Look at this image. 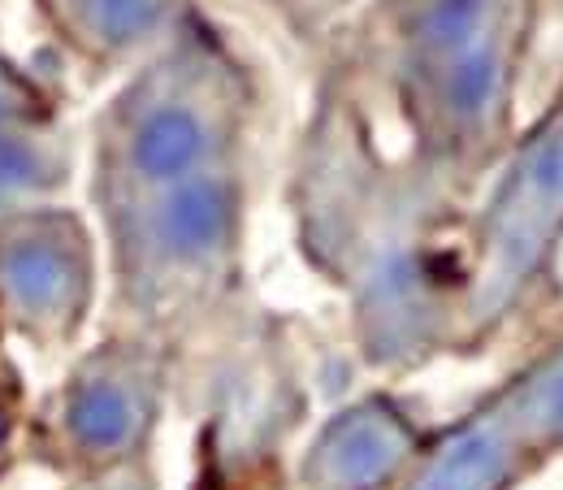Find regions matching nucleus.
I'll list each match as a JSON object with an SVG mask.
<instances>
[{
    "label": "nucleus",
    "mask_w": 563,
    "mask_h": 490,
    "mask_svg": "<svg viewBox=\"0 0 563 490\" xmlns=\"http://www.w3.org/2000/svg\"><path fill=\"white\" fill-rule=\"evenodd\" d=\"M417 447L421 434L399 404L360 400L312 438L299 490H390L417 465Z\"/></svg>",
    "instance_id": "39448f33"
},
{
    "label": "nucleus",
    "mask_w": 563,
    "mask_h": 490,
    "mask_svg": "<svg viewBox=\"0 0 563 490\" xmlns=\"http://www.w3.org/2000/svg\"><path fill=\"white\" fill-rule=\"evenodd\" d=\"M533 443L525 438L507 395L486 404L477 417L460 421L438 447L408 469L404 490H511L520 482Z\"/></svg>",
    "instance_id": "423d86ee"
},
{
    "label": "nucleus",
    "mask_w": 563,
    "mask_h": 490,
    "mask_svg": "<svg viewBox=\"0 0 563 490\" xmlns=\"http://www.w3.org/2000/svg\"><path fill=\"white\" fill-rule=\"evenodd\" d=\"M507 404L520 421L525 438L533 443V451L563 447V351L542 360L533 373H525L507 391Z\"/></svg>",
    "instance_id": "1a4fd4ad"
},
{
    "label": "nucleus",
    "mask_w": 563,
    "mask_h": 490,
    "mask_svg": "<svg viewBox=\"0 0 563 490\" xmlns=\"http://www.w3.org/2000/svg\"><path fill=\"white\" fill-rule=\"evenodd\" d=\"M62 143L53 135L40 87L0 57V213H18L31 196L57 187Z\"/></svg>",
    "instance_id": "0eeeda50"
},
{
    "label": "nucleus",
    "mask_w": 563,
    "mask_h": 490,
    "mask_svg": "<svg viewBox=\"0 0 563 490\" xmlns=\"http://www.w3.org/2000/svg\"><path fill=\"white\" fill-rule=\"evenodd\" d=\"M221 152V118L187 87L147 83L118 118V200L209 178Z\"/></svg>",
    "instance_id": "20e7f679"
},
{
    "label": "nucleus",
    "mask_w": 563,
    "mask_h": 490,
    "mask_svg": "<svg viewBox=\"0 0 563 490\" xmlns=\"http://www.w3.org/2000/svg\"><path fill=\"white\" fill-rule=\"evenodd\" d=\"M70 490H152V478H147V469L135 460V465H118V469L82 473Z\"/></svg>",
    "instance_id": "9d476101"
},
{
    "label": "nucleus",
    "mask_w": 563,
    "mask_h": 490,
    "mask_svg": "<svg viewBox=\"0 0 563 490\" xmlns=\"http://www.w3.org/2000/svg\"><path fill=\"white\" fill-rule=\"evenodd\" d=\"M48 13L82 48H126L156 26L165 0H48Z\"/></svg>",
    "instance_id": "6e6552de"
},
{
    "label": "nucleus",
    "mask_w": 563,
    "mask_h": 490,
    "mask_svg": "<svg viewBox=\"0 0 563 490\" xmlns=\"http://www.w3.org/2000/svg\"><path fill=\"white\" fill-rule=\"evenodd\" d=\"M91 304V248L70 213H0V317L31 344H66Z\"/></svg>",
    "instance_id": "f257e3e1"
},
{
    "label": "nucleus",
    "mask_w": 563,
    "mask_h": 490,
    "mask_svg": "<svg viewBox=\"0 0 563 490\" xmlns=\"http://www.w3.org/2000/svg\"><path fill=\"white\" fill-rule=\"evenodd\" d=\"M161 369L140 344L91 351L57 400V438L82 473L135 465L156 425Z\"/></svg>",
    "instance_id": "f03ea898"
},
{
    "label": "nucleus",
    "mask_w": 563,
    "mask_h": 490,
    "mask_svg": "<svg viewBox=\"0 0 563 490\" xmlns=\"http://www.w3.org/2000/svg\"><path fill=\"white\" fill-rule=\"evenodd\" d=\"M408 66L442 122L473 127L498 91L490 0H417L408 18Z\"/></svg>",
    "instance_id": "7ed1b4c3"
}]
</instances>
